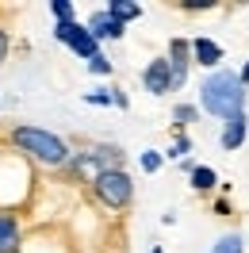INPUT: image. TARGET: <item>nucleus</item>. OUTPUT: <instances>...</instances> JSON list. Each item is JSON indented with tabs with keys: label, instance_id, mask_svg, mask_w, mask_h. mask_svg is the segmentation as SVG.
Listing matches in <instances>:
<instances>
[{
	"label": "nucleus",
	"instance_id": "obj_1",
	"mask_svg": "<svg viewBox=\"0 0 249 253\" xmlns=\"http://www.w3.org/2000/svg\"><path fill=\"white\" fill-rule=\"evenodd\" d=\"M200 104H203V111H211V115L226 119V123H230L234 115H242V108H246L242 73H234V69L211 73V77L203 81V88H200Z\"/></svg>",
	"mask_w": 249,
	"mask_h": 253
},
{
	"label": "nucleus",
	"instance_id": "obj_2",
	"mask_svg": "<svg viewBox=\"0 0 249 253\" xmlns=\"http://www.w3.org/2000/svg\"><path fill=\"white\" fill-rule=\"evenodd\" d=\"M12 142H16L23 154H31L39 165H46V169H62L65 161H69V146H65L58 134L39 130V126H16V130H12Z\"/></svg>",
	"mask_w": 249,
	"mask_h": 253
},
{
	"label": "nucleus",
	"instance_id": "obj_3",
	"mask_svg": "<svg viewBox=\"0 0 249 253\" xmlns=\"http://www.w3.org/2000/svg\"><path fill=\"white\" fill-rule=\"evenodd\" d=\"M92 192L108 211H126V207L134 204V180H130V173H123V169L100 173V180L92 184Z\"/></svg>",
	"mask_w": 249,
	"mask_h": 253
},
{
	"label": "nucleus",
	"instance_id": "obj_4",
	"mask_svg": "<svg viewBox=\"0 0 249 253\" xmlns=\"http://www.w3.org/2000/svg\"><path fill=\"white\" fill-rule=\"evenodd\" d=\"M142 81H146V88H150L154 96L172 92V69H169V58H154V62L146 65Z\"/></svg>",
	"mask_w": 249,
	"mask_h": 253
},
{
	"label": "nucleus",
	"instance_id": "obj_5",
	"mask_svg": "<svg viewBox=\"0 0 249 253\" xmlns=\"http://www.w3.org/2000/svg\"><path fill=\"white\" fill-rule=\"evenodd\" d=\"M88 31H92L96 39H123V23L111 19L108 12H92V16H88Z\"/></svg>",
	"mask_w": 249,
	"mask_h": 253
},
{
	"label": "nucleus",
	"instance_id": "obj_6",
	"mask_svg": "<svg viewBox=\"0 0 249 253\" xmlns=\"http://www.w3.org/2000/svg\"><path fill=\"white\" fill-rule=\"evenodd\" d=\"M192 58L200 65H218L222 62V46L211 42V39H196V42H192Z\"/></svg>",
	"mask_w": 249,
	"mask_h": 253
},
{
	"label": "nucleus",
	"instance_id": "obj_7",
	"mask_svg": "<svg viewBox=\"0 0 249 253\" xmlns=\"http://www.w3.org/2000/svg\"><path fill=\"white\" fill-rule=\"evenodd\" d=\"M218 142H222V150H238V146L246 142V115H234L230 123L222 126V138Z\"/></svg>",
	"mask_w": 249,
	"mask_h": 253
},
{
	"label": "nucleus",
	"instance_id": "obj_8",
	"mask_svg": "<svg viewBox=\"0 0 249 253\" xmlns=\"http://www.w3.org/2000/svg\"><path fill=\"white\" fill-rule=\"evenodd\" d=\"M19 250V222L12 215H0V253H16Z\"/></svg>",
	"mask_w": 249,
	"mask_h": 253
},
{
	"label": "nucleus",
	"instance_id": "obj_9",
	"mask_svg": "<svg viewBox=\"0 0 249 253\" xmlns=\"http://www.w3.org/2000/svg\"><path fill=\"white\" fill-rule=\"evenodd\" d=\"M69 46L77 50L81 58H88V62H92V58H100V50H96V35L88 31V27H81V35L73 39V42H69Z\"/></svg>",
	"mask_w": 249,
	"mask_h": 253
},
{
	"label": "nucleus",
	"instance_id": "obj_10",
	"mask_svg": "<svg viewBox=\"0 0 249 253\" xmlns=\"http://www.w3.org/2000/svg\"><path fill=\"white\" fill-rule=\"evenodd\" d=\"M108 16L119 19V23H126V19H138L142 8H138V4H130V0H111V4H108Z\"/></svg>",
	"mask_w": 249,
	"mask_h": 253
},
{
	"label": "nucleus",
	"instance_id": "obj_11",
	"mask_svg": "<svg viewBox=\"0 0 249 253\" xmlns=\"http://www.w3.org/2000/svg\"><path fill=\"white\" fill-rule=\"evenodd\" d=\"M211 253H246V242H242V234H222L211 246Z\"/></svg>",
	"mask_w": 249,
	"mask_h": 253
},
{
	"label": "nucleus",
	"instance_id": "obj_12",
	"mask_svg": "<svg viewBox=\"0 0 249 253\" xmlns=\"http://www.w3.org/2000/svg\"><path fill=\"white\" fill-rule=\"evenodd\" d=\"M192 184H196V192H211L215 188V169H207V165L192 169Z\"/></svg>",
	"mask_w": 249,
	"mask_h": 253
},
{
	"label": "nucleus",
	"instance_id": "obj_13",
	"mask_svg": "<svg viewBox=\"0 0 249 253\" xmlns=\"http://www.w3.org/2000/svg\"><path fill=\"white\" fill-rule=\"evenodd\" d=\"M54 35H58V42H73V39L81 35V23H77V19H69V23H58V27H54Z\"/></svg>",
	"mask_w": 249,
	"mask_h": 253
},
{
	"label": "nucleus",
	"instance_id": "obj_14",
	"mask_svg": "<svg viewBox=\"0 0 249 253\" xmlns=\"http://www.w3.org/2000/svg\"><path fill=\"white\" fill-rule=\"evenodd\" d=\"M54 16H58V23H69V19H73V4H65V0H54Z\"/></svg>",
	"mask_w": 249,
	"mask_h": 253
},
{
	"label": "nucleus",
	"instance_id": "obj_15",
	"mask_svg": "<svg viewBox=\"0 0 249 253\" xmlns=\"http://www.w3.org/2000/svg\"><path fill=\"white\" fill-rule=\"evenodd\" d=\"M142 165H146V169L154 173L157 165H161V158H157V150H146V154H142Z\"/></svg>",
	"mask_w": 249,
	"mask_h": 253
},
{
	"label": "nucleus",
	"instance_id": "obj_16",
	"mask_svg": "<svg viewBox=\"0 0 249 253\" xmlns=\"http://www.w3.org/2000/svg\"><path fill=\"white\" fill-rule=\"evenodd\" d=\"M88 69H92V73H111V62L100 54V58H92V65H88Z\"/></svg>",
	"mask_w": 249,
	"mask_h": 253
},
{
	"label": "nucleus",
	"instance_id": "obj_17",
	"mask_svg": "<svg viewBox=\"0 0 249 253\" xmlns=\"http://www.w3.org/2000/svg\"><path fill=\"white\" fill-rule=\"evenodd\" d=\"M8 46H12V42H8V27H0V65L8 62Z\"/></svg>",
	"mask_w": 249,
	"mask_h": 253
},
{
	"label": "nucleus",
	"instance_id": "obj_18",
	"mask_svg": "<svg viewBox=\"0 0 249 253\" xmlns=\"http://www.w3.org/2000/svg\"><path fill=\"white\" fill-rule=\"evenodd\" d=\"M176 119H180V123H188V119H196V108H184V104H180V108H176Z\"/></svg>",
	"mask_w": 249,
	"mask_h": 253
},
{
	"label": "nucleus",
	"instance_id": "obj_19",
	"mask_svg": "<svg viewBox=\"0 0 249 253\" xmlns=\"http://www.w3.org/2000/svg\"><path fill=\"white\" fill-rule=\"evenodd\" d=\"M242 84H249V65H246V69H242Z\"/></svg>",
	"mask_w": 249,
	"mask_h": 253
},
{
	"label": "nucleus",
	"instance_id": "obj_20",
	"mask_svg": "<svg viewBox=\"0 0 249 253\" xmlns=\"http://www.w3.org/2000/svg\"><path fill=\"white\" fill-rule=\"evenodd\" d=\"M154 253H161V250H154Z\"/></svg>",
	"mask_w": 249,
	"mask_h": 253
}]
</instances>
